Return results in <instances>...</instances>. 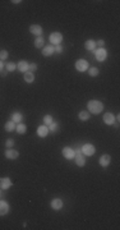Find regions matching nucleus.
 I'll list each match as a JSON object with an SVG mask.
<instances>
[{
	"instance_id": "obj_1",
	"label": "nucleus",
	"mask_w": 120,
	"mask_h": 230,
	"mask_svg": "<svg viewBox=\"0 0 120 230\" xmlns=\"http://www.w3.org/2000/svg\"><path fill=\"white\" fill-rule=\"evenodd\" d=\"M87 109H88V113L89 114H101L102 110H104V104L98 100H89L87 102Z\"/></svg>"
},
{
	"instance_id": "obj_2",
	"label": "nucleus",
	"mask_w": 120,
	"mask_h": 230,
	"mask_svg": "<svg viewBox=\"0 0 120 230\" xmlns=\"http://www.w3.org/2000/svg\"><path fill=\"white\" fill-rule=\"evenodd\" d=\"M61 41H63V35H61L60 32H52L50 35V44L52 46L60 45Z\"/></svg>"
},
{
	"instance_id": "obj_3",
	"label": "nucleus",
	"mask_w": 120,
	"mask_h": 230,
	"mask_svg": "<svg viewBox=\"0 0 120 230\" xmlns=\"http://www.w3.org/2000/svg\"><path fill=\"white\" fill-rule=\"evenodd\" d=\"M88 68H89V64L86 59H78L75 61V69L78 72H86L88 70Z\"/></svg>"
},
{
	"instance_id": "obj_4",
	"label": "nucleus",
	"mask_w": 120,
	"mask_h": 230,
	"mask_svg": "<svg viewBox=\"0 0 120 230\" xmlns=\"http://www.w3.org/2000/svg\"><path fill=\"white\" fill-rule=\"evenodd\" d=\"M95 51V56H96V59H97L98 61H105L106 60V58H107V51L104 49V47H98L97 50H93Z\"/></svg>"
},
{
	"instance_id": "obj_5",
	"label": "nucleus",
	"mask_w": 120,
	"mask_h": 230,
	"mask_svg": "<svg viewBox=\"0 0 120 230\" xmlns=\"http://www.w3.org/2000/svg\"><path fill=\"white\" fill-rule=\"evenodd\" d=\"M95 152H96V148H95L93 145H91V143H86V145H83L82 153L84 156H92Z\"/></svg>"
},
{
	"instance_id": "obj_6",
	"label": "nucleus",
	"mask_w": 120,
	"mask_h": 230,
	"mask_svg": "<svg viewBox=\"0 0 120 230\" xmlns=\"http://www.w3.org/2000/svg\"><path fill=\"white\" fill-rule=\"evenodd\" d=\"M63 156L65 157L66 160H73L74 156H75L74 148H72V147H64V148H63Z\"/></svg>"
},
{
	"instance_id": "obj_7",
	"label": "nucleus",
	"mask_w": 120,
	"mask_h": 230,
	"mask_svg": "<svg viewBox=\"0 0 120 230\" xmlns=\"http://www.w3.org/2000/svg\"><path fill=\"white\" fill-rule=\"evenodd\" d=\"M50 206H51V208L54 211H60L61 208H63L64 203H63V201H61L60 198H54L50 202Z\"/></svg>"
},
{
	"instance_id": "obj_8",
	"label": "nucleus",
	"mask_w": 120,
	"mask_h": 230,
	"mask_svg": "<svg viewBox=\"0 0 120 230\" xmlns=\"http://www.w3.org/2000/svg\"><path fill=\"white\" fill-rule=\"evenodd\" d=\"M4 155H5V157L8 160H16V159H18L19 152L17 150H13V148H8Z\"/></svg>"
},
{
	"instance_id": "obj_9",
	"label": "nucleus",
	"mask_w": 120,
	"mask_h": 230,
	"mask_svg": "<svg viewBox=\"0 0 120 230\" xmlns=\"http://www.w3.org/2000/svg\"><path fill=\"white\" fill-rule=\"evenodd\" d=\"M10 207L7 201H0V216H5L7 214H9Z\"/></svg>"
},
{
	"instance_id": "obj_10",
	"label": "nucleus",
	"mask_w": 120,
	"mask_h": 230,
	"mask_svg": "<svg viewBox=\"0 0 120 230\" xmlns=\"http://www.w3.org/2000/svg\"><path fill=\"white\" fill-rule=\"evenodd\" d=\"M111 162V156L107 155V153H105V155H102L101 157L98 159V164L101 165L102 167H106L109 166V164Z\"/></svg>"
},
{
	"instance_id": "obj_11",
	"label": "nucleus",
	"mask_w": 120,
	"mask_h": 230,
	"mask_svg": "<svg viewBox=\"0 0 120 230\" xmlns=\"http://www.w3.org/2000/svg\"><path fill=\"white\" fill-rule=\"evenodd\" d=\"M104 123L107 125H114L115 124V115L111 113H105L104 114Z\"/></svg>"
},
{
	"instance_id": "obj_12",
	"label": "nucleus",
	"mask_w": 120,
	"mask_h": 230,
	"mask_svg": "<svg viewBox=\"0 0 120 230\" xmlns=\"http://www.w3.org/2000/svg\"><path fill=\"white\" fill-rule=\"evenodd\" d=\"M74 161H75L77 166H79V167H83L86 165V157L83 156V153H75Z\"/></svg>"
},
{
	"instance_id": "obj_13",
	"label": "nucleus",
	"mask_w": 120,
	"mask_h": 230,
	"mask_svg": "<svg viewBox=\"0 0 120 230\" xmlns=\"http://www.w3.org/2000/svg\"><path fill=\"white\" fill-rule=\"evenodd\" d=\"M42 27L41 26H38V25H32L31 27H30V33L31 35H35L36 37H38V36H41L42 35Z\"/></svg>"
},
{
	"instance_id": "obj_14",
	"label": "nucleus",
	"mask_w": 120,
	"mask_h": 230,
	"mask_svg": "<svg viewBox=\"0 0 120 230\" xmlns=\"http://www.w3.org/2000/svg\"><path fill=\"white\" fill-rule=\"evenodd\" d=\"M55 52V46H52V45H46L42 47V55L44 56H51L52 54Z\"/></svg>"
},
{
	"instance_id": "obj_15",
	"label": "nucleus",
	"mask_w": 120,
	"mask_h": 230,
	"mask_svg": "<svg viewBox=\"0 0 120 230\" xmlns=\"http://www.w3.org/2000/svg\"><path fill=\"white\" fill-rule=\"evenodd\" d=\"M17 68L19 69V72H22V73H26V72H28V69H30V63L26 60H21L19 63L17 64Z\"/></svg>"
},
{
	"instance_id": "obj_16",
	"label": "nucleus",
	"mask_w": 120,
	"mask_h": 230,
	"mask_svg": "<svg viewBox=\"0 0 120 230\" xmlns=\"http://www.w3.org/2000/svg\"><path fill=\"white\" fill-rule=\"evenodd\" d=\"M12 180L9 179V178H5V176H4V178H1L0 179V188L1 189H9L12 187Z\"/></svg>"
},
{
	"instance_id": "obj_17",
	"label": "nucleus",
	"mask_w": 120,
	"mask_h": 230,
	"mask_svg": "<svg viewBox=\"0 0 120 230\" xmlns=\"http://www.w3.org/2000/svg\"><path fill=\"white\" fill-rule=\"evenodd\" d=\"M47 134H49V128L46 125H40L37 128V136L41 137V138H45Z\"/></svg>"
},
{
	"instance_id": "obj_18",
	"label": "nucleus",
	"mask_w": 120,
	"mask_h": 230,
	"mask_svg": "<svg viewBox=\"0 0 120 230\" xmlns=\"http://www.w3.org/2000/svg\"><path fill=\"white\" fill-rule=\"evenodd\" d=\"M84 49L88 51H93L96 49V41L95 40H87L84 42Z\"/></svg>"
},
{
	"instance_id": "obj_19",
	"label": "nucleus",
	"mask_w": 120,
	"mask_h": 230,
	"mask_svg": "<svg viewBox=\"0 0 120 230\" xmlns=\"http://www.w3.org/2000/svg\"><path fill=\"white\" fill-rule=\"evenodd\" d=\"M23 78L27 83H32L33 81H35V74L32 73V72H26L25 74H23Z\"/></svg>"
},
{
	"instance_id": "obj_20",
	"label": "nucleus",
	"mask_w": 120,
	"mask_h": 230,
	"mask_svg": "<svg viewBox=\"0 0 120 230\" xmlns=\"http://www.w3.org/2000/svg\"><path fill=\"white\" fill-rule=\"evenodd\" d=\"M16 131L19 134H25L27 132V125H26V124H23V123H18L16 125Z\"/></svg>"
},
{
	"instance_id": "obj_21",
	"label": "nucleus",
	"mask_w": 120,
	"mask_h": 230,
	"mask_svg": "<svg viewBox=\"0 0 120 230\" xmlns=\"http://www.w3.org/2000/svg\"><path fill=\"white\" fill-rule=\"evenodd\" d=\"M44 46H45L44 37H42V36L36 37V40H35V47H37V49H41V47H44Z\"/></svg>"
},
{
	"instance_id": "obj_22",
	"label": "nucleus",
	"mask_w": 120,
	"mask_h": 230,
	"mask_svg": "<svg viewBox=\"0 0 120 230\" xmlns=\"http://www.w3.org/2000/svg\"><path fill=\"white\" fill-rule=\"evenodd\" d=\"M16 125H17V124L14 123L13 120H9V122L5 123V125H4V129H5L7 132H13L14 129H16Z\"/></svg>"
},
{
	"instance_id": "obj_23",
	"label": "nucleus",
	"mask_w": 120,
	"mask_h": 230,
	"mask_svg": "<svg viewBox=\"0 0 120 230\" xmlns=\"http://www.w3.org/2000/svg\"><path fill=\"white\" fill-rule=\"evenodd\" d=\"M78 118L80 119L82 122H87L88 119L91 118V114L88 113V111H79V114H78Z\"/></svg>"
},
{
	"instance_id": "obj_24",
	"label": "nucleus",
	"mask_w": 120,
	"mask_h": 230,
	"mask_svg": "<svg viewBox=\"0 0 120 230\" xmlns=\"http://www.w3.org/2000/svg\"><path fill=\"white\" fill-rule=\"evenodd\" d=\"M22 118H23V115H22L21 113H14V114L12 115V120L16 123V124L22 123Z\"/></svg>"
},
{
	"instance_id": "obj_25",
	"label": "nucleus",
	"mask_w": 120,
	"mask_h": 230,
	"mask_svg": "<svg viewBox=\"0 0 120 230\" xmlns=\"http://www.w3.org/2000/svg\"><path fill=\"white\" fill-rule=\"evenodd\" d=\"M16 69H17V64H16V63H13V61H10V63L5 64V70H7V72H14Z\"/></svg>"
},
{
	"instance_id": "obj_26",
	"label": "nucleus",
	"mask_w": 120,
	"mask_h": 230,
	"mask_svg": "<svg viewBox=\"0 0 120 230\" xmlns=\"http://www.w3.org/2000/svg\"><path fill=\"white\" fill-rule=\"evenodd\" d=\"M98 73H100V70H98V68H96V66H92V68H88V74H89L91 77H97V75H98Z\"/></svg>"
},
{
	"instance_id": "obj_27",
	"label": "nucleus",
	"mask_w": 120,
	"mask_h": 230,
	"mask_svg": "<svg viewBox=\"0 0 120 230\" xmlns=\"http://www.w3.org/2000/svg\"><path fill=\"white\" fill-rule=\"evenodd\" d=\"M57 129H59V124L55 123V122H52L50 125H49V131H51V133L57 132Z\"/></svg>"
},
{
	"instance_id": "obj_28",
	"label": "nucleus",
	"mask_w": 120,
	"mask_h": 230,
	"mask_svg": "<svg viewBox=\"0 0 120 230\" xmlns=\"http://www.w3.org/2000/svg\"><path fill=\"white\" fill-rule=\"evenodd\" d=\"M52 122H54V120H52L51 115H45V116H44V124H45V125H50Z\"/></svg>"
},
{
	"instance_id": "obj_29",
	"label": "nucleus",
	"mask_w": 120,
	"mask_h": 230,
	"mask_svg": "<svg viewBox=\"0 0 120 230\" xmlns=\"http://www.w3.org/2000/svg\"><path fill=\"white\" fill-rule=\"evenodd\" d=\"M8 58V51L7 50H1L0 51V60H5Z\"/></svg>"
},
{
	"instance_id": "obj_30",
	"label": "nucleus",
	"mask_w": 120,
	"mask_h": 230,
	"mask_svg": "<svg viewBox=\"0 0 120 230\" xmlns=\"http://www.w3.org/2000/svg\"><path fill=\"white\" fill-rule=\"evenodd\" d=\"M5 146L8 148H12L14 146V140H12V138H8V140L5 141Z\"/></svg>"
},
{
	"instance_id": "obj_31",
	"label": "nucleus",
	"mask_w": 120,
	"mask_h": 230,
	"mask_svg": "<svg viewBox=\"0 0 120 230\" xmlns=\"http://www.w3.org/2000/svg\"><path fill=\"white\" fill-rule=\"evenodd\" d=\"M30 69H31L32 73H35V72L37 70V65H36L35 63H31V64H30Z\"/></svg>"
},
{
	"instance_id": "obj_32",
	"label": "nucleus",
	"mask_w": 120,
	"mask_h": 230,
	"mask_svg": "<svg viewBox=\"0 0 120 230\" xmlns=\"http://www.w3.org/2000/svg\"><path fill=\"white\" fill-rule=\"evenodd\" d=\"M55 52H59V54H61V52H63V47H61L60 45H56L55 46Z\"/></svg>"
},
{
	"instance_id": "obj_33",
	"label": "nucleus",
	"mask_w": 120,
	"mask_h": 230,
	"mask_svg": "<svg viewBox=\"0 0 120 230\" xmlns=\"http://www.w3.org/2000/svg\"><path fill=\"white\" fill-rule=\"evenodd\" d=\"M104 45H105L104 40H98L97 42H96V46H98V47H104Z\"/></svg>"
},
{
	"instance_id": "obj_34",
	"label": "nucleus",
	"mask_w": 120,
	"mask_h": 230,
	"mask_svg": "<svg viewBox=\"0 0 120 230\" xmlns=\"http://www.w3.org/2000/svg\"><path fill=\"white\" fill-rule=\"evenodd\" d=\"M0 74H1V77H5V75H7V70H4V69H3L1 72H0Z\"/></svg>"
},
{
	"instance_id": "obj_35",
	"label": "nucleus",
	"mask_w": 120,
	"mask_h": 230,
	"mask_svg": "<svg viewBox=\"0 0 120 230\" xmlns=\"http://www.w3.org/2000/svg\"><path fill=\"white\" fill-rule=\"evenodd\" d=\"M3 66H4V64H3V61H1V60H0V72H1V70H3Z\"/></svg>"
},
{
	"instance_id": "obj_36",
	"label": "nucleus",
	"mask_w": 120,
	"mask_h": 230,
	"mask_svg": "<svg viewBox=\"0 0 120 230\" xmlns=\"http://www.w3.org/2000/svg\"><path fill=\"white\" fill-rule=\"evenodd\" d=\"M12 3H14V4H19V3H22V1H19V0H14V1H12Z\"/></svg>"
}]
</instances>
